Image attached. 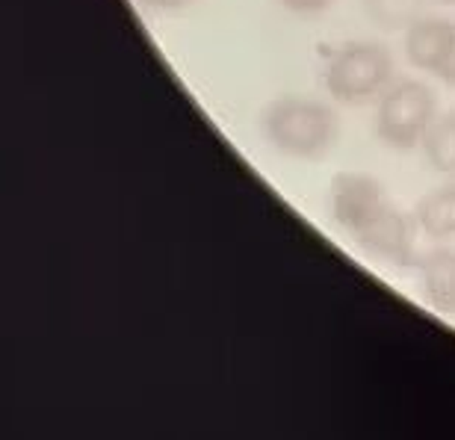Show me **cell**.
<instances>
[{
  "label": "cell",
  "instance_id": "6",
  "mask_svg": "<svg viewBox=\"0 0 455 440\" xmlns=\"http://www.w3.org/2000/svg\"><path fill=\"white\" fill-rule=\"evenodd\" d=\"M420 292L438 314L455 316V249L435 245L417 254L414 263Z\"/></svg>",
  "mask_w": 455,
  "mask_h": 440
},
{
  "label": "cell",
  "instance_id": "4",
  "mask_svg": "<svg viewBox=\"0 0 455 440\" xmlns=\"http://www.w3.org/2000/svg\"><path fill=\"white\" fill-rule=\"evenodd\" d=\"M438 118V98L429 84L414 77H394L379 95L376 133L396 151H411L423 145L432 122Z\"/></svg>",
  "mask_w": 455,
  "mask_h": 440
},
{
  "label": "cell",
  "instance_id": "10",
  "mask_svg": "<svg viewBox=\"0 0 455 440\" xmlns=\"http://www.w3.org/2000/svg\"><path fill=\"white\" fill-rule=\"evenodd\" d=\"M278 4L284 6L290 15L316 18V15H325V12H329V9L334 6V0H278Z\"/></svg>",
  "mask_w": 455,
  "mask_h": 440
},
{
  "label": "cell",
  "instance_id": "1",
  "mask_svg": "<svg viewBox=\"0 0 455 440\" xmlns=\"http://www.w3.org/2000/svg\"><path fill=\"white\" fill-rule=\"evenodd\" d=\"M331 219L349 240L390 266L414 269L417 263V219L394 204L379 178L367 172H340L329 189Z\"/></svg>",
  "mask_w": 455,
  "mask_h": 440
},
{
  "label": "cell",
  "instance_id": "3",
  "mask_svg": "<svg viewBox=\"0 0 455 440\" xmlns=\"http://www.w3.org/2000/svg\"><path fill=\"white\" fill-rule=\"evenodd\" d=\"M390 80H394V53L381 42H343L325 57V92L343 107L370 104L390 86Z\"/></svg>",
  "mask_w": 455,
  "mask_h": 440
},
{
  "label": "cell",
  "instance_id": "8",
  "mask_svg": "<svg viewBox=\"0 0 455 440\" xmlns=\"http://www.w3.org/2000/svg\"><path fill=\"white\" fill-rule=\"evenodd\" d=\"M420 148L426 160L432 163V169L443 172V175H455V109L435 118Z\"/></svg>",
  "mask_w": 455,
  "mask_h": 440
},
{
  "label": "cell",
  "instance_id": "12",
  "mask_svg": "<svg viewBox=\"0 0 455 440\" xmlns=\"http://www.w3.org/2000/svg\"><path fill=\"white\" fill-rule=\"evenodd\" d=\"M438 4H447V6H455V0H438Z\"/></svg>",
  "mask_w": 455,
  "mask_h": 440
},
{
  "label": "cell",
  "instance_id": "5",
  "mask_svg": "<svg viewBox=\"0 0 455 440\" xmlns=\"http://www.w3.org/2000/svg\"><path fill=\"white\" fill-rule=\"evenodd\" d=\"M405 57L426 75L455 86V21L423 15L405 30Z\"/></svg>",
  "mask_w": 455,
  "mask_h": 440
},
{
  "label": "cell",
  "instance_id": "11",
  "mask_svg": "<svg viewBox=\"0 0 455 440\" xmlns=\"http://www.w3.org/2000/svg\"><path fill=\"white\" fill-rule=\"evenodd\" d=\"M142 9H148L151 15H180L189 6H196L198 0H136Z\"/></svg>",
  "mask_w": 455,
  "mask_h": 440
},
{
  "label": "cell",
  "instance_id": "2",
  "mask_svg": "<svg viewBox=\"0 0 455 440\" xmlns=\"http://www.w3.org/2000/svg\"><path fill=\"white\" fill-rule=\"evenodd\" d=\"M263 136L281 157L314 163L334 148L340 136V118L320 98L281 95L263 109Z\"/></svg>",
  "mask_w": 455,
  "mask_h": 440
},
{
  "label": "cell",
  "instance_id": "9",
  "mask_svg": "<svg viewBox=\"0 0 455 440\" xmlns=\"http://www.w3.org/2000/svg\"><path fill=\"white\" fill-rule=\"evenodd\" d=\"M370 15L385 27H411L420 15V0H367Z\"/></svg>",
  "mask_w": 455,
  "mask_h": 440
},
{
  "label": "cell",
  "instance_id": "7",
  "mask_svg": "<svg viewBox=\"0 0 455 440\" xmlns=\"http://www.w3.org/2000/svg\"><path fill=\"white\" fill-rule=\"evenodd\" d=\"M414 219L429 240H455V180L441 183L417 201Z\"/></svg>",
  "mask_w": 455,
  "mask_h": 440
}]
</instances>
